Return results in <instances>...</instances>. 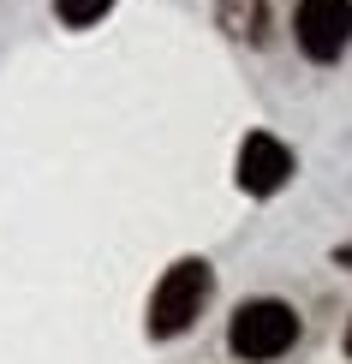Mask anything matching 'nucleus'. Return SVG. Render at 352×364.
Masks as SVG:
<instances>
[{
  "label": "nucleus",
  "mask_w": 352,
  "mask_h": 364,
  "mask_svg": "<svg viewBox=\"0 0 352 364\" xmlns=\"http://www.w3.org/2000/svg\"><path fill=\"white\" fill-rule=\"evenodd\" d=\"M346 353H352V328H346Z\"/></svg>",
  "instance_id": "0eeeda50"
},
{
  "label": "nucleus",
  "mask_w": 352,
  "mask_h": 364,
  "mask_svg": "<svg viewBox=\"0 0 352 364\" xmlns=\"http://www.w3.org/2000/svg\"><path fill=\"white\" fill-rule=\"evenodd\" d=\"M209 293H215V269H209L203 257H179V263L156 281V293H149V316H144L149 335H156V341L186 335L197 316H203Z\"/></svg>",
  "instance_id": "f257e3e1"
},
{
  "label": "nucleus",
  "mask_w": 352,
  "mask_h": 364,
  "mask_svg": "<svg viewBox=\"0 0 352 364\" xmlns=\"http://www.w3.org/2000/svg\"><path fill=\"white\" fill-rule=\"evenodd\" d=\"M334 263H341V269H352V245H334Z\"/></svg>",
  "instance_id": "423d86ee"
},
{
  "label": "nucleus",
  "mask_w": 352,
  "mask_h": 364,
  "mask_svg": "<svg viewBox=\"0 0 352 364\" xmlns=\"http://www.w3.org/2000/svg\"><path fill=\"white\" fill-rule=\"evenodd\" d=\"M293 36L299 48L329 66L352 48V0H299V18H293Z\"/></svg>",
  "instance_id": "7ed1b4c3"
},
{
  "label": "nucleus",
  "mask_w": 352,
  "mask_h": 364,
  "mask_svg": "<svg viewBox=\"0 0 352 364\" xmlns=\"http://www.w3.org/2000/svg\"><path fill=\"white\" fill-rule=\"evenodd\" d=\"M233 179H239V191H251V197H274L293 179V149L274 138V132H251V138L239 144Z\"/></svg>",
  "instance_id": "20e7f679"
},
{
  "label": "nucleus",
  "mask_w": 352,
  "mask_h": 364,
  "mask_svg": "<svg viewBox=\"0 0 352 364\" xmlns=\"http://www.w3.org/2000/svg\"><path fill=\"white\" fill-rule=\"evenodd\" d=\"M108 6H114V0H54V18L72 24V30H84V24H96Z\"/></svg>",
  "instance_id": "39448f33"
},
{
  "label": "nucleus",
  "mask_w": 352,
  "mask_h": 364,
  "mask_svg": "<svg viewBox=\"0 0 352 364\" xmlns=\"http://www.w3.org/2000/svg\"><path fill=\"white\" fill-rule=\"evenodd\" d=\"M227 341H233L239 358L251 364H269L281 353H293L299 341V311L287 305V299H245L233 311V328H227Z\"/></svg>",
  "instance_id": "f03ea898"
}]
</instances>
